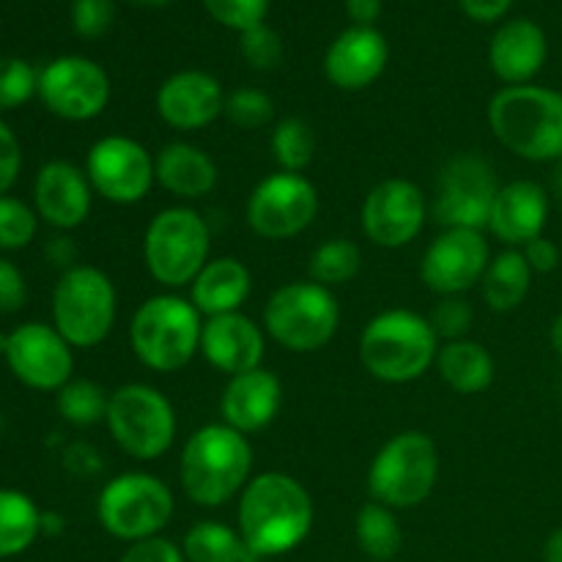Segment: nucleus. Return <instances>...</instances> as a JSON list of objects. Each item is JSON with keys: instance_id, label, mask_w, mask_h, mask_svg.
<instances>
[{"instance_id": "nucleus-1", "label": "nucleus", "mask_w": 562, "mask_h": 562, "mask_svg": "<svg viewBox=\"0 0 562 562\" xmlns=\"http://www.w3.org/2000/svg\"><path fill=\"white\" fill-rule=\"evenodd\" d=\"M313 499L307 488L285 472H261L252 475L239 494V536L258 560L289 554L311 536Z\"/></svg>"}, {"instance_id": "nucleus-2", "label": "nucleus", "mask_w": 562, "mask_h": 562, "mask_svg": "<svg viewBox=\"0 0 562 562\" xmlns=\"http://www.w3.org/2000/svg\"><path fill=\"white\" fill-rule=\"evenodd\" d=\"M252 477V445L225 423L201 426L179 456V481L198 508H220L245 492Z\"/></svg>"}, {"instance_id": "nucleus-3", "label": "nucleus", "mask_w": 562, "mask_h": 562, "mask_svg": "<svg viewBox=\"0 0 562 562\" xmlns=\"http://www.w3.org/2000/svg\"><path fill=\"white\" fill-rule=\"evenodd\" d=\"M492 135L527 162L562 157V93L547 86H505L488 102Z\"/></svg>"}, {"instance_id": "nucleus-4", "label": "nucleus", "mask_w": 562, "mask_h": 562, "mask_svg": "<svg viewBox=\"0 0 562 562\" xmlns=\"http://www.w3.org/2000/svg\"><path fill=\"white\" fill-rule=\"evenodd\" d=\"M439 338L428 316L406 307L376 313L360 335V360L373 379L409 384L437 366Z\"/></svg>"}, {"instance_id": "nucleus-5", "label": "nucleus", "mask_w": 562, "mask_h": 562, "mask_svg": "<svg viewBox=\"0 0 562 562\" xmlns=\"http://www.w3.org/2000/svg\"><path fill=\"white\" fill-rule=\"evenodd\" d=\"M203 316L179 294H154L137 305L130 344L137 362L154 373H176L201 351Z\"/></svg>"}, {"instance_id": "nucleus-6", "label": "nucleus", "mask_w": 562, "mask_h": 562, "mask_svg": "<svg viewBox=\"0 0 562 562\" xmlns=\"http://www.w3.org/2000/svg\"><path fill=\"white\" fill-rule=\"evenodd\" d=\"M338 327V296L311 278L280 285L263 305V333L291 355L322 351L335 338Z\"/></svg>"}, {"instance_id": "nucleus-7", "label": "nucleus", "mask_w": 562, "mask_h": 562, "mask_svg": "<svg viewBox=\"0 0 562 562\" xmlns=\"http://www.w3.org/2000/svg\"><path fill=\"white\" fill-rule=\"evenodd\" d=\"M143 261L165 289L192 285L212 261V228L192 206H168L151 217L143 234Z\"/></svg>"}, {"instance_id": "nucleus-8", "label": "nucleus", "mask_w": 562, "mask_h": 562, "mask_svg": "<svg viewBox=\"0 0 562 562\" xmlns=\"http://www.w3.org/2000/svg\"><path fill=\"white\" fill-rule=\"evenodd\" d=\"M439 481V450L428 434L401 431L382 445L368 467L373 503L409 510L426 503Z\"/></svg>"}, {"instance_id": "nucleus-9", "label": "nucleus", "mask_w": 562, "mask_h": 562, "mask_svg": "<svg viewBox=\"0 0 562 562\" xmlns=\"http://www.w3.org/2000/svg\"><path fill=\"white\" fill-rule=\"evenodd\" d=\"M119 294L108 274L91 263L60 272L53 289V327L71 349H93L113 333Z\"/></svg>"}, {"instance_id": "nucleus-10", "label": "nucleus", "mask_w": 562, "mask_h": 562, "mask_svg": "<svg viewBox=\"0 0 562 562\" xmlns=\"http://www.w3.org/2000/svg\"><path fill=\"white\" fill-rule=\"evenodd\" d=\"M176 499L168 483L151 472H121L108 481L97 499V519L108 536L124 543L162 536L173 521Z\"/></svg>"}, {"instance_id": "nucleus-11", "label": "nucleus", "mask_w": 562, "mask_h": 562, "mask_svg": "<svg viewBox=\"0 0 562 562\" xmlns=\"http://www.w3.org/2000/svg\"><path fill=\"white\" fill-rule=\"evenodd\" d=\"M108 431L113 442L135 461H157L173 448L176 409L168 395L143 382L121 384L110 393Z\"/></svg>"}, {"instance_id": "nucleus-12", "label": "nucleus", "mask_w": 562, "mask_h": 562, "mask_svg": "<svg viewBox=\"0 0 562 562\" xmlns=\"http://www.w3.org/2000/svg\"><path fill=\"white\" fill-rule=\"evenodd\" d=\"M492 162L477 154H459L439 173L431 217L439 228L486 231L499 192Z\"/></svg>"}, {"instance_id": "nucleus-13", "label": "nucleus", "mask_w": 562, "mask_h": 562, "mask_svg": "<svg viewBox=\"0 0 562 562\" xmlns=\"http://www.w3.org/2000/svg\"><path fill=\"white\" fill-rule=\"evenodd\" d=\"M318 214V190L302 173L267 176L252 187L247 198V225L256 236L269 241L294 239L305 234Z\"/></svg>"}, {"instance_id": "nucleus-14", "label": "nucleus", "mask_w": 562, "mask_h": 562, "mask_svg": "<svg viewBox=\"0 0 562 562\" xmlns=\"http://www.w3.org/2000/svg\"><path fill=\"white\" fill-rule=\"evenodd\" d=\"M86 176L93 192L115 206H135L146 201L157 184L154 157L140 140L130 135H104L88 148Z\"/></svg>"}, {"instance_id": "nucleus-15", "label": "nucleus", "mask_w": 562, "mask_h": 562, "mask_svg": "<svg viewBox=\"0 0 562 562\" xmlns=\"http://www.w3.org/2000/svg\"><path fill=\"white\" fill-rule=\"evenodd\" d=\"M38 99L64 121H93L110 102V77L82 55L55 58L38 71Z\"/></svg>"}, {"instance_id": "nucleus-16", "label": "nucleus", "mask_w": 562, "mask_h": 562, "mask_svg": "<svg viewBox=\"0 0 562 562\" xmlns=\"http://www.w3.org/2000/svg\"><path fill=\"white\" fill-rule=\"evenodd\" d=\"M431 214L426 192L409 179H384L366 195L360 209L362 234L384 250H401L420 236Z\"/></svg>"}, {"instance_id": "nucleus-17", "label": "nucleus", "mask_w": 562, "mask_h": 562, "mask_svg": "<svg viewBox=\"0 0 562 562\" xmlns=\"http://www.w3.org/2000/svg\"><path fill=\"white\" fill-rule=\"evenodd\" d=\"M3 357L9 371L20 379L25 387L38 393H58L64 384L71 382L75 373V349L66 344L64 335L44 322L20 324L5 338Z\"/></svg>"}, {"instance_id": "nucleus-18", "label": "nucleus", "mask_w": 562, "mask_h": 562, "mask_svg": "<svg viewBox=\"0 0 562 562\" xmlns=\"http://www.w3.org/2000/svg\"><path fill=\"white\" fill-rule=\"evenodd\" d=\"M492 250L483 231L442 228L426 247L420 261V280L437 296H464L486 274Z\"/></svg>"}, {"instance_id": "nucleus-19", "label": "nucleus", "mask_w": 562, "mask_h": 562, "mask_svg": "<svg viewBox=\"0 0 562 562\" xmlns=\"http://www.w3.org/2000/svg\"><path fill=\"white\" fill-rule=\"evenodd\" d=\"M225 97L217 77L201 69L170 75L157 91V113L170 130L198 132L212 126L225 113Z\"/></svg>"}, {"instance_id": "nucleus-20", "label": "nucleus", "mask_w": 562, "mask_h": 562, "mask_svg": "<svg viewBox=\"0 0 562 562\" xmlns=\"http://www.w3.org/2000/svg\"><path fill=\"white\" fill-rule=\"evenodd\" d=\"M93 187L86 168L69 159H53L42 165L33 181V209L38 220L58 231H75L88 220L93 206Z\"/></svg>"}, {"instance_id": "nucleus-21", "label": "nucleus", "mask_w": 562, "mask_h": 562, "mask_svg": "<svg viewBox=\"0 0 562 562\" xmlns=\"http://www.w3.org/2000/svg\"><path fill=\"white\" fill-rule=\"evenodd\" d=\"M201 355L214 371L225 373L228 379L239 376L261 368L267 355V333L241 311L203 318Z\"/></svg>"}, {"instance_id": "nucleus-22", "label": "nucleus", "mask_w": 562, "mask_h": 562, "mask_svg": "<svg viewBox=\"0 0 562 562\" xmlns=\"http://www.w3.org/2000/svg\"><path fill=\"white\" fill-rule=\"evenodd\" d=\"M387 38L376 27L351 25L329 44L324 55V75L340 91H362L387 69Z\"/></svg>"}, {"instance_id": "nucleus-23", "label": "nucleus", "mask_w": 562, "mask_h": 562, "mask_svg": "<svg viewBox=\"0 0 562 562\" xmlns=\"http://www.w3.org/2000/svg\"><path fill=\"white\" fill-rule=\"evenodd\" d=\"M280 406H283V382L278 373L261 366L228 379L220 398V415L225 426L250 437L272 426L274 417L280 415Z\"/></svg>"}, {"instance_id": "nucleus-24", "label": "nucleus", "mask_w": 562, "mask_h": 562, "mask_svg": "<svg viewBox=\"0 0 562 562\" xmlns=\"http://www.w3.org/2000/svg\"><path fill=\"white\" fill-rule=\"evenodd\" d=\"M549 220V195L538 181L516 179L499 187L488 217V234L505 247H521L543 236Z\"/></svg>"}, {"instance_id": "nucleus-25", "label": "nucleus", "mask_w": 562, "mask_h": 562, "mask_svg": "<svg viewBox=\"0 0 562 562\" xmlns=\"http://www.w3.org/2000/svg\"><path fill=\"white\" fill-rule=\"evenodd\" d=\"M549 55L547 33L532 20H510L494 33L488 47L492 71L505 86H530Z\"/></svg>"}, {"instance_id": "nucleus-26", "label": "nucleus", "mask_w": 562, "mask_h": 562, "mask_svg": "<svg viewBox=\"0 0 562 562\" xmlns=\"http://www.w3.org/2000/svg\"><path fill=\"white\" fill-rule=\"evenodd\" d=\"M154 168H157V184L181 201L212 195L220 181V168L212 154L187 140L165 143L154 157Z\"/></svg>"}, {"instance_id": "nucleus-27", "label": "nucleus", "mask_w": 562, "mask_h": 562, "mask_svg": "<svg viewBox=\"0 0 562 562\" xmlns=\"http://www.w3.org/2000/svg\"><path fill=\"white\" fill-rule=\"evenodd\" d=\"M252 274L239 258L220 256L212 258L201 269L190 285V302L198 307L203 318L239 313L241 305L250 300Z\"/></svg>"}, {"instance_id": "nucleus-28", "label": "nucleus", "mask_w": 562, "mask_h": 562, "mask_svg": "<svg viewBox=\"0 0 562 562\" xmlns=\"http://www.w3.org/2000/svg\"><path fill=\"white\" fill-rule=\"evenodd\" d=\"M437 371L442 382L459 395H477L488 390L497 376L492 351L470 338L450 340L439 346Z\"/></svg>"}, {"instance_id": "nucleus-29", "label": "nucleus", "mask_w": 562, "mask_h": 562, "mask_svg": "<svg viewBox=\"0 0 562 562\" xmlns=\"http://www.w3.org/2000/svg\"><path fill=\"white\" fill-rule=\"evenodd\" d=\"M483 302L494 313H510L527 300L532 289V269L525 252L516 247H505L503 252L492 256L486 274L481 280Z\"/></svg>"}, {"instance_id": "nucleus-30", "label": "nucleus", "mask_w": 562, "mask_h": 562, "mask_svg": "<svg viewBox=\"0 0 562 562\" xmlns=\"http://www.w3.org/2000/svg\"><path fill=\"white\" fill-rule=\"evenodd\" d=\"M181 552L187 562H258L236 527L214 519L195 521L184 532Z\"/></svg>"}, {"instance_id": "nucleus-31", "label": "nucleus", "mask_w": 562, "mask_h": 562, "mask_svg": "<svg viewBox=\"0 0 562 562\" xmlns=\"http://www.w3.org/2000/svg\"><path fill=\"white\" fill-rule=\"evenodd\" d=\"M42 536V510L16 488H0V560L27 552Z\"/></svg>"}, {"instance_id": "nucleus-32", "label": "nucleus", "mask_w": 562, "mask_h": 562, "mask_svg": "<svg viewBox=\"0 0 562 562\" xmlns=\"http://www.w3.org/2000/svg\"><path fill=\"white\" fill-rule=\"evenodd\" d=\"M355 536L362 554L376 562L393 560L404 547V532H401L395 510L382 503H366L355 519Z\"/></svg>"}, {"instance_id": "nucleus-33", "label": "nucleus", "mask_w": 562, "mask_h": 562, "mask_svg": "<svg viewBox=\"0 0 562 562\" xmlns=\"http://www.w3.org/2000/svg\"><path fill=\"white\" fill-rule=\"evenodd\" d=\"M58 415L75 428H91L108 420L110 393L91 379H71L55 393Z\"/></svg>"}, {"instance_id": "nucleus-34", "label": "nucleus", "mask_w": 562, "mask_h": 562, "mask_svg": "<svg viewBox=\"0 0 562 562\" xmlns=\"http://www.w3.org/2000/svg\"><path fill=\"white\" fill-rule=\"evenodd\" d=\"M362 267V252L360 247L351 239L344 236H335V239L322 241L316 250L311 252V261H307V274H311L313 283H322L327 289L335 285H344L349 280L357 278Z\"/></svg>"}, {"instance_id": "nucleus-35", "label": "nucleus", "mask_w": 562, "mask_h": 562, "mask_svg": "<svg viewBox=\"0 0 562 562\" xmlns=\"http://www.w3.org/2000/svg\"><path fill=\"white\" fill-rule=\"evenodd\" d=\"M269 148H272V159L278 162L280 170L302 173L316 157V135H313L311 124L305 119L289 115V119L274 124Z\"/></svg>"}, {"instance_id": "nucleus-36", "label": "nucleus", "mask_w": 562, "mask_h": 562, "mask_svg": "<svg viewBox=\"0 0 562 562\" xmlns=\"http://www.w3.org/2000/svg\"><path fill=\"white\" fill-rule=\"evenodd\" d=\"M225 119L231 121L234 126L239 130L252 132V130H261V126L272 124L274 119V102L267 91L261 88H236L225 97Z\"/></svg>"}, {"instance_id": "nucleus-37", "label": "nucleus", "mask_w": 562, "mask_h": 562, "mask_svg": "<svg viewBox=\"0 0 562 562\" xmlns=\"http://www.w3.org/2000/svg\"><path fill=\"white\" fill-rule=\"evenodd\" d=\"M38 214L14 195H0V250H22L36 239Z\"/></svg>"}, {"instance_id": "nucleus-38", "label": "nucleus", "mask_w": 562, "mask_h": 562, "mask_svg": "<svg viewBox=\"0 0 562 562\" xmlns=\"http://www.w3.org/2000/svg\"><path fill=\"white\" fill-rule=\"evenodd\" d=\"M38 91V71L22 58H0V113L16 110Z\"/></svg>"}, {"instance_id": "nucleus-39", "label": "nucleus", "mask_w": 562, "mask_h": 562, "mask_svg": "<svg viewBox=\"0 0 562 562\" xmlns=\"http://www.w3.org/2000/svg\"><path fill=\"white\" fill-rule=\"evenodd\" d=\"M428 322H431L437 338L450 344V340H461L470 335L472 322H475V311H472V305L464 296H439Z\"/></svg>"}, {"instance_id": "nucleus-40", "label": "nucleus", "mask_w": 562, "mask_h": 562, "mask_svg": "<svg viewBox=\"0 0 562 562\" xmlns=\"http://www.w3.org/2000/svg\"><path fill=\"white\" fill-rule=\"evenodd\" d=\"M239 49L241 58L258 71L278 69L280 60H283V38H280L272 27L263 25V22L241 33Z\"/></svg>"}, {"instance_id": "nucleus-41", "label": "nucleus", "mask_w": 562, "mask_h": 562, "mask_svg": "<svg viewBox=\"0 0 562 562\" xmlns=\"http://www.w3.org/2000/svg\"><path fill=\"white\" fill-rule=\"evenodd\" d=\"M203 5L220 25L245 33L250 27L261 25L263 16H267L269 0H203Z\"/></svg>"}, {"instance_id": "nucleus-42", "label": "nucleus", "mask_w": 562, "mask_h": 562, "mask_svg": "<svg viewBox=\"0 0 562 562\" xmlns=\"http://www.w3.org/2000/svg\"><path fill=\"white\" fill-rule=\"evenodd\" d=\"M115 20L113 0H75L71 25L82 38H99L110 31Z\"/></svg>"}, {"instance_id": "nucleus-43", "label": "nucleus", "mask_w": 562, "mask_h": 562, "mask_svg": "<svg viewBox=\"0 0 562 562\" xmlns=\"http://www.w3.org/2000/svg\"><path fill=\"white\" fill-rule=\"evenodd\" d=\"M22 170V146L9 124L0 119V195H9Z\"/></svg>"}, {"instance_id": "nucleus-44", "label": "nucleus", "mask_w": 562, "mask_h": 562, "mask_svg": "<svg viewBox=\"0 0 562 562\" xmlns=\"http://www.w3.org/2000/svg\"><path fill=\"white\" fill-rule=\"evenodd\" d=\"M119 562H187V558L184 552H181L179 543L157 536V538H148V541L130 543Z\"/></svg>"}, {"instance_id": "nucleus-45", "label": "nucleus", "mask_w": 562, "mask_h": 562, "mask_svg": "<svg viewBox=\"0 0 562 562\" xmlns=\"http://www.w3.org/2000/svg\"><path fill=\"white\" fill-rule=\"evenodd\" d=\"M27 283L25 274L9 258H0V313H16L25 307Z\"/></svg>"}, {"instance_id": "nucleus-46", "label": "nucleus", "mask_w": 562, "mask_h": 562, "mask_svg": "<svg viewBox=\"0 0 562 562\" xmlns=\"http://www.w3.org/2000/svg\"><path fill=\"white\" fill-rule=\"evenodd\" d=\"M521 252H525L532 274H549L560 267V247L549 236H538V239L527 241Z\"/></svg>"}, {"instance_id": "nucleus-47", "label": "nucleus", "mask_w": 562, "mask_h": 562, "mask_svg": "<svg viewBox=\"0 0 562 562\" xmlns=\"http://www.w3.org/2000/svg\"><path fill=\"white\" fill-rule=\"evenodd\" d=\"M459 3H461V9L472 16V20L494 22L510 9V3H514V0H459Z\"/></svg>"}, {"instance_id": "nucleus-48", "label": "nucleus", "mask_w": 562, "mask_h": 562, "mask_svg": "<svg viewBox=\"0 0 562 562\" xmlns=\"http://www.w3.org/2000/svg\"><path fill=\"white\" fill-rule=\"evenodd\" d=\"M66 467H69L71 472H86V475H91V472H97L99 467H102V461H99V453L91 448V445H75V448H69V453H66Z\"/></svg>"}, {"instance_id": "nucleus-49", "label": "nucleus", "mask_w": 562, "mask_h": 562, "mask_svg": "<svg viewBox=\"0 0 562 562\" xmlns=\"http://www.w3.org/2000/svg\"><path fill=\"white\" fill-rule=\"evenodd\" d=\"M47 258L49 263H55V267H60L66 272V269L77 267V245L69 236H55L47 245Z\"/></svg>"}, {"instance_id": "nucleus-50", "label": "nucleus", "mask_w": 562, "mask_h": 562, "mask_svg": "<svg viewBox=\"0 0 562 562\" xmlns=\"http://www.w3.org/2000/svg\"><path fill=\"white\" fill-rule=\"evenodd\" d=\"M346 11L355 20V25L373 27V22L382 14V0H346Z\"/></svg>"}, {"instance_id": "nucleus-51", "label": "nucleus", "mask_w": 562, "mask_h": 562, "mask_svg": "<svg viewBox=\"0 0 562 562\" xmlns=\"http://www.w3.org/2000/svg\"><path fill=\"white\" fill-rule=\"evenodd\" d=\"M543 562H562V527L549 532L543 543Z\"/></svg>"}, {"instance_id": "nucleus-52", "label": "nucleus", "mask_w": 562, "mask_h": 562, "mask_svg": "<svg viewBox=\"0 0 562 562\" xmlns=\"http://www.w3.org/2000/svg\"><path fill=\"white\" fill-rule=\"evenodd\" d=\"M64 532V516L42 514V536H60Z\"/></svg>"}, {"instance_id": "nucleus-53", "label": "nucleus", "mask_w": 562, "mask_h": 562, "mask_svg": "<svg viewBox=\"0 0 562 562\" xmlns=\"http://www.w3.org/2000/svg\"><path fill=\"white\" fill-rule=\"evenodd\" d=\"M549 340H552V349L562 357V313H558V318L549 327Z\"/></svg>"}, {"instance_id": "nucleus-54", "label": "nucleus", "mask_w": 562, "mask_h": 562, "mask_svg": "<svg viewBox=\"0 0 562 562\" xmlns=\"http://www.w3.org/2000/svg\"><path fill=\"white\" fill-rule=\"evenodd\" d=\"M554 170H552V187H554V195L560 198L562 201V157L558 159V162H552Z\"/></svg>"}, {"instance_id": "nucleus-55", "label": "nucleus", "mask_w": 562, "mask_h": 562, "mask_svg": "<svg viewBox=\"0 0 562 562\" xmlns=\"http://www.w3.org/2000/svg\"><path fill=\"white\" fill-rule=\"evenodd\" d=\"M132 5H140V9H159V5H168L170 0H126Z\"/></svg>"}, {"instance_id": "nucleus-56", "label": "nucleus", "mask_w": 562, "mask_h": 562, "mask_svg": "<svg viewBox=\"0 0 562 562\" xmlns=\"http://www.w3.org/2000/svg\"><path fill=\"white\" fill-rule=\"evenodd\" d=\"M0 562H3V560H0Z\"/></svg>"}]
</instances>
